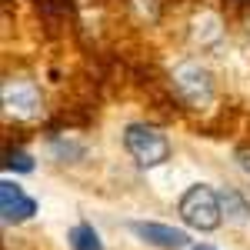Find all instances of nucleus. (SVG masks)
I'll return each instance as SVG.
<instances>
[{"instance_id":"nucleus-1","label":"nucleus","mask_w":250,"mask_h":250,"mask_svg":"<svg viewBox=\"0 0 250 250\" xmlns=\"http://www.w3.org/2000/svg\"><path fill=\"white\" fill-rule=\"evenodd\" d=\"M180 220L193 227V230H217L220 227V217H224V207H220V197L210 190V187H204V184H197L190 190L180 197Z\"/></svg>"},{"instance_id":"nucleus-2","label":"nucleus","mask_w":250,"mask_h":250,"mask_svg":"<svg viewBox=\"0 0 250 250\" xmlns=\"http://www.w3.org/2000/svg\"><path fill=\"white\" fill-rule=\"evenodd\" d=\"M124 147H127V154L134 157L140 167H160L170 157L167 137L160 134V130H154V127H144V124H130L127 127Z\"/></svg>"},{"instance_id":"nucleus-3","label":"nucleus","mask_w":250,"mask_h":250,"mask_svg":"<svg viewBox=\"0 0 250 250\" xmlns=\"http://www.w3.org/2000/svg\"><path fill=\"white\" fill-rule=\"evenodd\" d=\"M173 87H177V94L184 97L190 107H200V104H207L213 97L210 74L204 67H197V63H180L173 70Z\"/></svg>"},{"instance_id":"nucleus-4","label":"nucleus","mask_w":250,"mask_h":250,"mask_svg":"<svg viewBox=\"0 0 250 250\" xmlns=\"http://www.w3.org/2000/svg\"><path fill=\"white\" fill-rule=\"evenodd\" d=\"M3 110L7 117L30 120L40 114V90L30 80H7L3 83Z\"/></svg>"},{"instance_id":"nucleus-5","label":"nucleus","mask_w":250,"mask_h":250,"mask_svg":"<svg viewBox=\"0 0 250 250\" xmlns=\"http://www.w3.org/2000/svg\"><path fill=\"white\" fill-rule=\"evenodd\" d=\"M34 210H37V200H34V197H27L23 187L10 184V180H3V184H0V213H3V220H7V224H20V220L34 217Z\"/></svg>"},{"instance_id":"nucleus-6","label":"nucleus","mask_w":250,"mask_h":250,"mask_svg":"<svg viewBox=\"0 0 250 250\" xmlns=\"http://www.w3.org/2000/svg\"><path fill=\"white\" fill-rule=\"evenodd\" d=\"M130 230L140 237V240H147V244H154V247H164V250H184L190 244V237L184 230H177V227H167V224H147V220H134L130 224Z\"/></svg>"},{"instance_id":"nucleus-7","label":"nucleus","mask_w":250,"mask_h":250,"mask_svg":"<svg viewBox=\"0 0 250 250\" xmlns=\"http://www.w3.org/2000/svg\"><path fill=\"white\" fill-rule=\"evenodd\" d=\"M220 207H224V217H227V220H233V224H244V220L250 217L247 197H244V193H237V190L220 193Z\"/></svg>"},{"instance_id":"nucleus-8","label":"nucleus","mask_w":250,"mask_h":250,"mask_svg":"<svg viewBox=\"0 0 250 250\" xmlns=\"http://www.w3.org/2000/svg\"><path fill=\"white\" fill-rule=\"evenodd\" d=\"M70 247L74 250H100V237L90 224H77L70 230Z\"/></svg>"},{"instance_id":"nucleus-9","label":"nucleus","mask_w":250,"mask_h":250,"mask_svg":"<svg viewBox=\"0 0 250 250\" xmlns=\"http://www.w3.org/2000/svg\"><path fill=\"white\" fill-rule=\"evenodd\" d=\"M3 164H7V170H20V173L34 170V160L23 154V150H7L3 154Z\"/></svg>"},{"instance_id":"nucleus-10","label":"nucleus","mask_w":250,"mask_h":250,"mask_svg":"<svg viewBox=\"0 0 250 250\" xmlns=\"http://www.w3.org/2000/svg\"><path fill=\"white\" fill-rule=\"evenodd\" d=\"M237 164L250 173V150H237Z\"/></svg>"},{"instance_id":"nucleus-11","label":"nucleus","mask_w":250,"mask_h":250,"mask_svg":"<svg viewBox=\"0 0 250 250\" xmlns=\"http://www.w3.org/2000/svg\"><path fill=\"white\" fill-rule=\"evenodd\" d=\"M193 250H213V247H207V244H200V247H193Z\"/></svg>"}]
</instances>
